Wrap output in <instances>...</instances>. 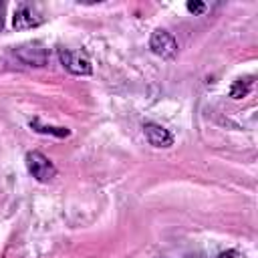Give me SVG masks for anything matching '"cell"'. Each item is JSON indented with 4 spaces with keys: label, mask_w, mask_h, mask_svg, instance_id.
<instances>
[{
    "label": "cell",
    "mask_w": 258,
    "mask_h": 258,
    "mask_svg": "<svg viewBox=\"0 0 258 258\" xmlns=\"http://www.w3.org/2000/svg\"><path fill=\"white\" fill-rule=\"evenodd\" d=\"M238 256V252L236 250H228V252H222L218 258H236Z\"/></svg>",
    "instance_id": "30bf717a"
},
{
    "label": "cell",
    "mask_w": 258,
    "mask_h": 258,
    "mask_svg": "<svg viewBox=\"0 0 258 258\" xmlns=\"http://www.w3.org/2000/svg\"><path fill=\"white\" fill-rule=\"evenodd\" d=\"M14 54L28 67H44L48 62V50L40 42H26L14 48Z\"/></svg>",
    "instance_id": "277c9868"
},
{
    "label": "cell",
    "mask_w": 258,
    "mask_h": 258,
    "mask_svg": "<svg viewBox=\"0 0 258 258\" xmlns=\"http://www.w3.org/2000/svg\"><path fill=\"white\" fill-rule=\"evenodd\" d=\"M185 8H187L191 14H202V12L206 10V4H204V2H187Z\"/></svg>",
    "instance_id": "9c48e42d"
},
{
    "label": "cell",
    "mask_w": 258,
    "mask_h": 258,
    "mask_svg": "<svg viewBox=\"0 0 258 258\" xmlns=\"http://www.w3.org/2000/svg\"><path fill=\"white\" fill-rule=\"evenodd\" d=\"M248 89H250V85H248V83H242V79H240V81H236V83L232 85L230 97H232V99H240V97H244V95L248 93Z\"/></svg>",
    "instance_id": "ba28073f"
},
{
    "label": "cell",
    "mask_w": 258,
    "mask_h": 258,
    "mask_svg": "<svg viewBox=\"0 0 258 258\" xmlns=\"http://www.w3.org/2000/svg\"><path fill=\"white\" fill-rule=\"evenodd\" d=\"M58 60L71 75H91L93 64L85 50H71V48H58Z\"/></svg>",
    "instance_id": "6da1fadb"
},
{
    "label": "cell",
    "mask_w": 258,
    "mask_h": 258,
    "mask_svg": "<svg viewBox=\"0 0 258 258\" xmlns=\"http://www.w3.org/2000/svg\"><path fill=\"white\" fill-rule=\"evenodd\" d=\"M44 22V16H40L32 6L28 4H22L14 16H12V26L16 30H26V28H34V26H40Z\"/></svg>",
    "instance_id": "5b68a950"
},
{
    "label": "cell",
    "mask_w": 258,
    "mask_h": 258,
    "mask_svg": "<svg viewBox=\"0 0 258 258\" xmlns=\"http://www.w3.org/2000/svg\"><path fill=\"white\" fill-rule=\"evenodd\" d=\"M30 127L36 131V133H50V135H56V137H69L71 131L67 127H50V125H42L38 119H32L30 121Z\"/></svg>",
    "instance_id": "52a82bcc"
},
{
    "label": "cell",
    "mask_w": 258,
    "mask_h": 258,
    "mask_svg": "<svg viewBox=\"0 0 258 258\" xmlns=\"http://www.w3.org/2000/svg\"><path fill=\"white\" fill-rule=\"evenodd\" d=\"M149 48H151L153 54H157L165 60H171L177 54V40L173 38L171 32H167L163 28H157L149 36Z\"/></svg>",
    "instance_id": "3957f363"
},
{
    "label": "cell",
    "mask_w": 258,
    "mask_h": 258,
    "mask_svg": "<svg viewBox=\"0 0 258 258\" xmlns=\"http://www.w3.org/2000/svg\"><path fill=\"white\" fill-rule=\"evenodd\" d=\"M4 28V2H0V30Z\"/></svg>",
    "instance_id": "8fae6325"
},
{
    "label": "cell",
    "mask_w": 258,
    "mask_h": 258,
    "mask_svg": "<svg viewBox=\"0 0 258 258\" xmlns=\"http://www.w3.org/2000/svg\"><path fill=\"white\" fill-rule=\"evenodd\" d=\"M143 133H145V139L149 141V145H153V147H171L173 145V135L157 123H151V121L143 123Z\"/></svg>",
    "instance_id": "8992f818"
},
{
    "label": "cell",
    "mask_w": 258,
    "mask_h": 258,
    "mask_svg": "<svg viewBox=\"0 0 258 258\" xmlns=\"http://www.w3.org/2000/svg\"><path fill=\"white\" fill-rule=\"evenodd\" d=\"M24 161H26V169H28V173L36 179V181H50L54 175H56V167L52 165V161L44 155V153H40V151H28L26 153V157H24Z\"/></svg>",
    "instance_id": "7a4b0ae2"
}]
</instances>
